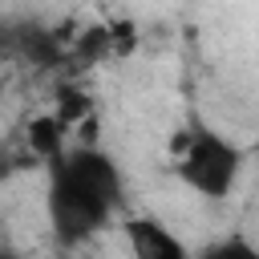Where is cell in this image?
Masks as SVG:
<instances>
[{
	"mask_svg": "<svg viewBox=\"0 0 259 259\" xmlns=\"http://www.w3.org/2000/svg\"><path fill=\"white\" fill-rule=\"evenodd\" d=\"M69 146H73V130H69L53 109L28 117V125H24V158H28V162L49 166V162L61 158Z\"/></svg>",
	"mask_w": 259,
	"mask_h": 259,
	"instance_id": "4",
	"label": "cell"
},
{
	"mask_svg": "<svg viewBox=\"0 0 259 259\" xmlns=\"http://www.w3.org/2000/svg\"><path fill=\"white\" fill-rule=\"evenodd\" d=\"M247 154L219 125L190 117L174 138V178L202 202H227L243 178Z\"/></svg>",
	"mask_w": 259,
	"mask_h": 259,
	"instance_id": "2",
	"label": "cell"
},
{
	"mask_svg": "<svg viewBox=\"0 0 259 259\" xmlns=\"http://www.w3.org/2000/svg\"><path fill=\"white\" fill-rule=\"evenodd\" d=\"M0 259H24V255H20V251H12V247H4V243H0Z\"/></svg>",
	"mask_w": 259,
	"mask_h": 259,
	"instance_id": "7",
	"label": "cell"
},
{
	"mask_svg": "<svg viewBox=\"0 0 259 259\" xmlns=\"http://www.w3.org/2000/svg\"><path fill=\"white\" fill-rule=\"evenodd\" d=\"M121 235L130 259H190L186 239L170 231V223H162L158 214H125Z\"/></svg>",
	"mask_w": 259,
	"mask_h": 259,
	"instance_id": "3",
	"label": "cell"
},
{
	"mask_svg": "<svg viewBox=\"0 0 259 259\" xmlns=\"http://www.w3.org/2000/svg\"><path fill=\"white\" fill-rule=\"evenodd\" d=\"M190 259H259V243L243 231H231V235H219V239L202 243L198 251H190Z\"/></svg>",
	"mask_w": 259,
	"mask_h": 259,
	"instance_id": "5",
	"label": "cell"
},
{
	"mask_svg": "<svg viewBox=\"0 0 259 259\" xmlns=\"http://www.w3.org/2000/svg\"><path fill=\"white\" fill-rule=\"evenodd\" d=\"M109 24V45H113V57H130L138 49V24L134 20H105Z\"/></svg>",
	"mask_w": 259,
	"mask_h": 259,
	"instance_id": "6",
	"label": "cell"
},
{
	"mask_svg": "<svg viewBox=\"0 0 259 259\" xmlns=\"http://www.w3.org/2000/svg\"><path fill=\"white\" fill-rule=\"evenodd\" d=\"M45 219L61 247H81L113 223L125 202V178L113 154L73 142L45 166Z\"/></svg>",
	"mask_w": 259,
	"mask_h": 259,
	"instance_id": "1",
	"label": "cell"
}]
</instances>
